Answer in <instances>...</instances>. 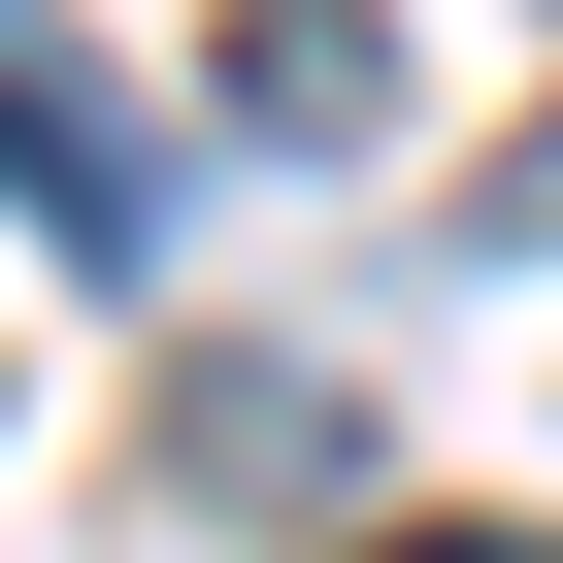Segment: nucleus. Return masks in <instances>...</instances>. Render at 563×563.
<instances>
[{"mask_svg":"<svg viewBox=\"0 0 563 563\" xmlns=\"http://www.w3.org/2000/svg\"><path fill=\"white\" fill-rule=\"evenodd\" d=\"M0 199H34L67 265H166V199H199V166H166V133H133L67 34H34V0H0Z\"/></svg>","mask_w":563,"mask_h":563,"instance_id":"obj_1","label":"nucleus"},{"mask_svg":"<svg viewBox=\"0 0 563 563\" xmlns=\"http://www.w3.org/2000/svg\"><path fill=\"white\" fill-rule=\"evenodd\" d=\"M232 133L265 166H365L398 133V34H365V0H265V34H232Z\"/></svg>","mask_w":563,"mask_h":563,"instance_id":"obj_2","label":"nucleus"}]
</instances>
